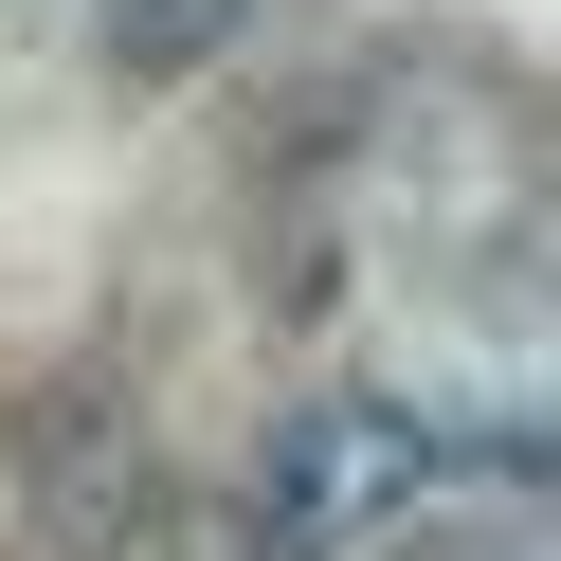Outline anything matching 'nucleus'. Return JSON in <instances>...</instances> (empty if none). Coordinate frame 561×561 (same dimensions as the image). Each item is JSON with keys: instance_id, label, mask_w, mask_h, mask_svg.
<instances>
[{"instance_id": "1", "label": "nucleus", "mask_w": 561, "mask_h": 561, "mask_svg": "<svg viewBox=\"0 0 561 561\" xmlns=\"http://www.w3.org/2000/svg\"><path fill=\"white\" fill-rule=\"evenodd\" d=\"M543 471V435L525 416H435V399H308V416H272V453H254V525L272 543H363V525H416L435 489H525Z\"/></svg>"}, {"instance_id": "2", "label": "nucleus", "mask_w": 561, "mask_h": 561, "mask_svg": "<svg viewBox=\"0 0 561 561\" xmlns=\"http://www.w3.org/2000/svg\"><path fill=\"white\" fill-rule=\"evenodd\" d=\"M254 37V0H110V73H218V55Z\"/></svg>"}, {"instance_id": "3", "label": "nucleus", "mask_w": 561, "mask_h": 561, "mask_svg": "<svg viewBox=\"0 0 561 561\" xmlns=\"http://www.w3.org/2000/svg\"><path fill=\"white\" fill-rule=\"evenodd\" d=\"M182 561H290V543H272L254 507H199V525H182Z\"/></svg>"}, {"instance_id": "4", "label": "nucleus", "mask_w": 561, "mask_h": 561, "mask_svg": "<svg viewBox=\"0 0 561 561\" xmlns=\"http://www.w3.org/2000/svg\"><path fill=\"white\" fill-rule=\"evenodd\" d=\"M416 561H543V525H453V543H416Z\"/></svg>"}]
</instances>
